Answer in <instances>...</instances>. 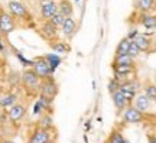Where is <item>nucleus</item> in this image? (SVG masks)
I'll return each instance as SVG.
<instances>
[{
	"instance_id": "1",
	"label": "nucleus",
	"mask_w": 156,
	"mask_h": 143,
	"mask_svg": "<svg viewBox=\"0 0 156 143\" xmlns=\"http://www.w3.org/2000/svg\"><path fill=\"white\" fill-rule=\"evenodd\" d=\"M32 71H34L39 78H45V80H46V78H49V74L54 72V70H52L51 64L46 59H38L34 62V70H32Z\"/></svg>"
},
{
	"instance_id": "2",
	"label": "nucleus",
	"mask_w": 156,
	"mask_h": 143,
	"mask_svg": "<svg viewBox=\"0 0 156 143\" xmlns=\"http://www.w3.org/2000/svg\"><path fill=\"white\" fill-rule=\"evenodd\" d=\"M22 80H23V85L29 88V90H38L39 85H41L39 77L34 71H25L22 75Z\"/></svg>"
},
{
	"instance_id": "3",
	"label": "nucleus",
	"mask_w": 156,
	"mask_h": 143,
	"mask_svg": "<svg viewBox=\"0 0 156 143\" xmlns=\"http://www.w3.org/2000/svg\"><path fill=\"white\" fill-rule=\"evenodd\" d=\"M56 93H58V88H56L55 81L52 78H46L44 83H42V94L41 95L52 100L56 95Z\"/></svg>"
},
{
	"instance_id": "4",
	"label": "nucleus",
	"mask_w": 156,
	"mask_h": 143,
	"mask_svg": "<svg viewBox=\"0 0 156 143\" xmlns=\"http://www.w3.org/2000/svg\"><path fill=\"white\" fill-rule=\"evenodd\" d=\"M143 119H145L143 113L137 110L136 107H129L127 110L124 111V116H123V120L126 123H140Z\"/></svg>"
},
{
	"instance_id": "5",
	"label": "nucleus",
	"mask_w": 156,
	"mask_h": 143,
	"mask_svg": "<svg viewBox=\"0 0 156 143\" xmlns=\"http://www.w3.org/2000/svg\"><path fill=\"white\" fill-rule=\"evenodd\" d=\"M15 29V22L12 19L10 15H7L5 10H2V17H0V30L3 35L10 33Z\"/></svg>"
},
{
	"instance_id": "6",
	"label": "nucleus",
	"mask_w": 156,
	"mask_h": 143,
	"mask_svg": "<svg viewBox=\"0 0 156 143\" xmlns=\"http://www.w3.org/2000/svg\"><path fill=\"white\" fill-rule=\"evenodd\" d=\"M59 12V7H58V5H56L55 2L52 0L51 3H48V5L42 6V10H41V15H42V17H44L45 20H51L52 17L55 16L56 13Z\"/></svg>"
},
{
	"instance_id": "7",
	"label": "nucleus",
	"mask_w": 156,
	"mask_h": 143,
	"mask_svg": "<svg viewBox=\"0 0 156 143\" xmlns=\"http://www.w3.org/2000/svg\"><path fill=\"white\" fill-rule=\"evenodd\" d=\"M7 7H9V10H10L12 15L16 16V17H26V15H28V13H26V9H25V6H23L20 2L12 0V2H9Z\"/></svg>"
},
{
	"instance_id": "8",
	"label": "nucleus",
	"mask_w": 156,
	"mask_h": 143,
	"mask_svg": "<svg viewBox=\"0 0 156 143\" xmlns=\"http://www.w3.org/2000/svg\"><path fill=\"white\" fill-rule=\"evenodd\" d=\"M25 116V107L22 104H15L9 110V119H10L13 123L22 120V117Z\"/></svg>"
},
{
	"instance_id": "9",
	"label": "nucleus",
	"mask_w": 156,
	"mask_h": 143,
	"mask_svg": "<svg viewBox=\"0 0 156 143\" xmlns=\"http://www.w3.org/2000/svg\"><path fill=\"white\" fill-rule=\"evenodd\" d=\"M49 142V133L45 129H38L34 133V136L30 138L29 143H48Z\"/></svg>"
},
{
	"instance_id": "10",
	"label": "nucleus",
	"mask_w": 156,
	"mask_h": 143,
	"mask_svg": "<svg viewBox=\"0 0 156 143\" xmlns=\"http://www.w3.org/2000/svg\"><path fill=\"white\" fill-rule=\"evenodd\" d=\"M75 30H77V23H75V20H74L73 17H67V20L62 25V33H64L65 36H73Z\"/></svg>"
},
{
	"instance_id": "11",
	"label": "nucleus",
	"mask_w": 156,
	"mask_h": 143,
	"mask_svg": "<svg viewBox=\"0 0 156 143\" xmlns=\"http://www.w3.org/2000/svg\"><path fill=\"white\" fill-rule=\"evenodd\" d=\"M58 7H59V13H62L65 17L73 16L74 7H73V5H71V2H69V0H59Z\"/></svg>"
},
{
	"instance_id": "12",
	"label": "nucleus",
	"mask_w": 156,
	"mask_h": 143,
	"mask_svg": "<svg viewBox=\"0 0 156 143\" xmlns=\"http://www.w3.org/2000/svg\"><path fill=\"white\" fill-rule=\"evenodd\" d=\"M113 103H114V105H116L117 110H123V109H126L127 104H129V101L123 97V94H122L120 90L113 94Z\"/></svg>"
},
{
	"instance_id": "13",
	"label": "nucleus",
	"mask_w": 156,
	"mask_h": 143,
	"mask_svg": "<svg viewBox=\"0 0 156 143\" xmlns=\"http://www.w3.org/2000/svg\"><path fill=\"white\" fill-rule=\"evenodd\" d=\"M140 23H142V26L146 28V29H155L156 16H153V15H147V13H142V16H140Z\"/></svg>"
},
{
	"instance_id": "14",
	"label": "nucleus",
	"mask_w": 156,
	"mask_h": 143,
	"mask_svg": "<svg viewBox=\"0 0 156 143\" xmlns=\"http://www.w3.org/2000/svg\"><path fill=\"white\" fill-rule=\"evenodd\" d=\"M133 41L137 44V46L140 48V51H145V52H147V51L151 49L152 41H151V38H146L145 35H137Z\"/></svg>"
},
{
	"instance_id": "15",
	"label": "nucleus",
	"mask_w": 156,
	"mask_h": 143,
	"mask_svg": "<svg viewBox=\"0 0 156 143\" xmlns=\"http://www.w3.org/2000/svg\"><path fill=\"white\" fill-rule=\"evenodd\" d=\"M130 44H132V41H130L129 38L120 41L119 45H117V48H116V55H129Z\"/></svg>"
},
{
	"instance_id": "16",
	"label": "nucleus",
	"mask_w": 156,
	"mask_h": 143,
	"mask_svg": "<svg viewBox=\"0 0 156 143\" xmlns=\"http://www.w3.org/2000/svg\"><path fill=\"white\" fill-rule=\"evenodd\" d=\"M149 100H151V98H149L146 94H142V95H139V97H136V109H137V110H140L142 113H143V111H146L147 109H149V105H151Z\"/></svg>"
},
{
	"instance_id": "17",
	"label": "nucleus",
	"mask_w": 156,
	"mask_h": 143,
	"mask_svg": "<svg viewBox=\"0 0 156 143\" xmlns=\"http://www.w3.org/2000/svg\"><path fill=\"white\" fill-rule=\"evenodd\" d=\"M153 2H155V0H137L136 7H137V10H140L142 13H147V12H151L152 9H153Z\"/></svg>"
},
{
	"instance_id": "18",
	"label": "nucleus",
	"mask_w": 156,
	"mask_h": 143,
	"mask_svg": "<svg viewBox=\"0 0 156 143\" xmlns=\"http://www.w3.org/2000/svg\"><path fill=\"white\" fill-rule=\"evenodd\" d=\"M56 28H58V26H55L51 20H45L44 25H42V32H44L48 38H51V36H55L56 35Z\"/></svg>"
},
{
	"instance_id": "19",
	"label": "nucleus",
	"mask_w": 156,
	"mask_h": 143,
	"mask_svg": "<svg viewBox=\"0 0 156 143\" xmlns=\"http://www.w3.org/2000/svg\"><path fill=\"white\" fill-rule=\"evenodd\" d=\"M114 68V74L119 77H124L127 74H132L133 72V66H127V65H113Z\"/></svg>"
},
{
	"instance_id": "20",
	"label": "nucleus",
	"mask_w": 156,
	"mask_h": 143,
	"mask_svg": "<svg viewBox=\"0 0 156 143\" xmlns=\"http://www.w3.org/2000/svg\"><path fill=\"white\" fill-rule=\"evenodd\" d=\"M114 65H133V58L130 55H116L114 58Z\"/></svg>"
},
{
	"instance_id": "21",
	"label": "nucleus",
	"mask_w": 156,
	"mask_h": 143,
	"mask_svg": "<svg viewBox=\"0 0 156 143\" xmlns=\"http://www.w3.org/2000/svg\"><path fill=\"white\" fill-rule=\"evenodd\" d=\"M16 103V95L15 94H6L2 97V109L6 110L7 107H13V104Z\"/></svg>"
},
{
	"instance_id": "22",
	"label": "nucleus",
	"mask_w": 156,
	"mask_h": 143,
	"mask_svg": "<svg viewBox=\"0 0 156 143\" xmlns=\"http://www.w3.org/2000/svg\"><path fill=\"white\" fill-rule=\"evenodd\" d=\"M137 88H139V83H134V81H126V83L120 84V90H122V91H132V93H136Z\"/></svg>"
},
{
	"instance_id": "23",
	"label": "nucleus",
	"mask_w": 156,
	"mask_h": 143,
	"mask_svg": "<svg viewBox=\"0 0 156 143\" xmlns=\"http://www.w3.org/2000/svg\"><path fill=\"white\" fill-rule=\"evenodd\" d=\"M52 49L55 51V52L64 54V52H68V51H69V46H68L65 42H56V44H52Z\"/></svg>"
},
{
	"instance_id": "24",
	"label": "nucleus",
	"mask_w": 156,
	"mask_h": 143,
	"mask_svg": "<svg viewBox=\"0 0 156 143\" xmlns=\"http://www.w3.org/2000/svg\"><path fill=\"white\" fill-rule=\"evenodd\" d=\"M65 20H67V17L64 16L62 13H59V12H58V13H56V15H55V16H54V17H52V19H51V22L54 23L55 26H62Z\"/></svg>"
},
{
	"instance_id": "25",
	"label": "nucleus",
	"mask_w": 156,
	"mask_h": 143,
	"mask_svg": "<svg viewBox=\"0 0 156 143\" xmlns=\"http://www.w3.org/2000/svg\"><path fill=\"white\" fill-rule=\"evenodd\" d=\"M145 94L151 100H155V101H156V85H153V84H149V85L146 87V90H145Z\"/></svg>"
},
{
	"instance_id": "26",
	"label": "nucleus",
	"mask_w": 156,
	"mask_h": 143,
	"mask_svg": "<svg viewBox=\"0 0 156 143\" xmlns=\"http://www.w3.org/2000/svg\"><path fill=\"white\" fill-rule=\"evenodd\" d=\"M140 54V48L137 46V44L132 41V44H130V49H129V55L132 56V58H136V56Z\"/></svg>"
},
{
	"instance_id": "27",
	"label": "nucleus",
	"mask_w": 156,
	"mask_h": 143,
	"mask_svg": "<svg viewBox=\"0 0 156 143\" xmlns=\"http://www.w3.org/2000/svg\"><path fill=\"white\" fill-rule=\"evenodd\" d=\"M51 127V117L49 116H42L41 117V120H39V129H48Z\"/></svg>"
},
{
	"instance_id": "28",
	"label": "nucleus",
	"mask_w": 156,
	"mask_h": 143,
	"mask_svg": "<svg viewBox=\"0 0 156 143\" xmlns=\"http://www.w3.org/2000/svg\"><path fill=\"white\" fill-rule=\"evenodd\" d=\"M124 142V139H123V136L120 134V133H113L112 138H110V143H123Z\"/></svg>"
},
{
	"instance_id": "29",
	"label": "nucleus",
	"mask_w": 156,
	"mask_h": 143,
	"mask_svg": "<svg viewBox=\"0 0 156 143\" xmlns=\"http://www.w3.org/2000/svg\"><path fill=\"white\" fill-rule=\"evenodd\" d=\"M120 91H122V90H120ZM122 94L127 101H132V100L136 97V93H132V91H122Z\"/></svg>"
},
{
	"instance_id": "30",
	"label": "nucleus",
	"mask_w": 156,
	"mask_h": 143,
	"mask_svg": "<svg viewBox=\"0 0 156 143\" xmlns=\"http://www.w3.org/2000/svg\"><path fill=\"white\" fill-rule=\"evenodd\" d=\"M119 90H120V87H117L116 81H110V84H108V91L112 94H114L116 91H119Z\"/></svg>"
},
{
	"instance_id": "31",
	"label": "nucleus",
	"mask_w": 156,
	"mask_h": 143,
	"mask_svg": "<svg viewBox=\"0 0 156 143\" xmlns=\"http://www.w3.org/2000/svg\"><path fill=\"white\" fill-rule=\"evenodd\" d=\"M2 52L6 54V45H5V41H3V39H2Z\"/></svg>"
},
{
	"instance_id": "32",
	"label": "nucleus",
	"mask_w": 156,
	"mask_h": 143,
	"mask_svg": "<svg viewBox=\"0 0 156 143\" xmlns=\"http://www.w3.org/2000/svg\"><path fill=\"white\" fill-rule=\"evenodd\" d=\"M3 143H15V142H13V140H5Z\"/></svg>"
},
{
	"instance_id": "33",
	"label": "nucleus",
	"mask_w": 156,
	"mask_h": 143,
	"mask_svg": "<svg viewBox=\"0 0 156 143\" xmlns=\"http://www.w3.org/2000/svg\"><path fill=\"white\" fill-rule=\"evenodd\" d=\"M153 9H155V10H156V0H155V2H153Z\"/></svg>"
},
{
	"instance_id": "34",
	"label": "nucleus",
	"mask_w": 156,
	"mask_h": 143,
	"mask_svg": "<svg viewBox=\"0 0 156 143\" xmlns=\"http://www.w3.org/2000/svg\"><path fill=\"white\" fill-rule=\"evenodd\" d=\"M151 142L152 143H156V139H151Z\"/></svg>"
},
{
	"instance_id": "35",
	"label": "nucleus",
	"mask_w": 156,
	"mask_h": 143,
	"mask_svg": "<svg viewBox=\"0 0 156 143\" xmlns=\"http://www.w3.org/2000/svg\"><path fill=\"white\" fill-rule=\"evenodd\" d=\"M123 143H129V142H127V140H124V142H123Z\"/></svg>"
},
{
	"instance_id": "36",
	"label": "nucleus",
	"mask_w": 156,
	"mask_h": 143,
	"mask_svg": "<svg viewBox=\"0 0 156 143\" xmlns=\"http://www.w3.org/2000/svg\"><path fill=\"white\" fill-rule=\"evenodd\" d=\"M155 85H156V77H155Z\"/></svg>"
},
{
	"instance_id": "37",
	"label": "nucleus",
	"mask_w": 156,
	"mask_h": 143,
	"mask_svg": "<svg viewBox=\"0 0 156 143\" xmlns=\"http://www.w3.org/2000/svg\"><path fill=\"white\" fill-rule=\"evenodd\" d=\"M155 30H156V26H155Z\"/></svg>"
},
{
	"instance_id": "38",
	"label": "nucleus",
	"mask_w": 156,
	"mask_h": 143,
	"mask_svg": "<svg viewBox=\"0 0 156 143\" xmlns=\"http://www.w3.org/2000/svg\"><path fill=\"white\" fill-rule=\"evenodd\" d=\"M77 2H80V0H77Z\"/></svg>"
}]
</instances>
